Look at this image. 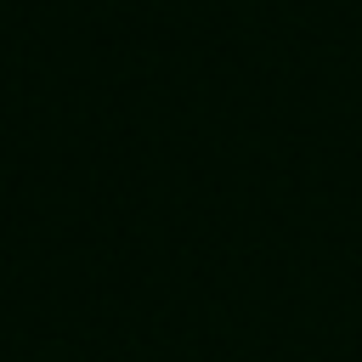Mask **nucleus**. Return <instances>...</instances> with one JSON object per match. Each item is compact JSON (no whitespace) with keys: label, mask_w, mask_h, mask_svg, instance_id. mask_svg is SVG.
<instances>
[]
</instances>
